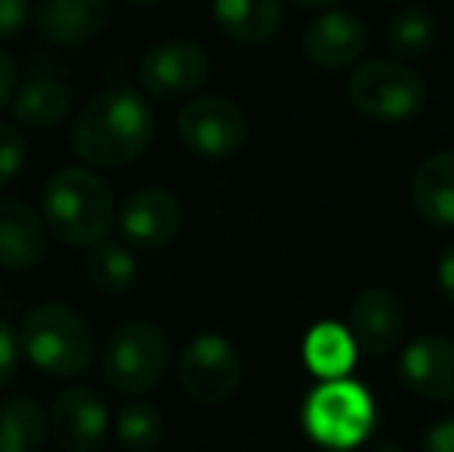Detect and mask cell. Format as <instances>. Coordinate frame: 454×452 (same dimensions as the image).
<instances>
[{
	"instance_id": "6da1fadb",
	"label": "cell",
	"mask_w": 454,
	"mask_h": 452,
	"mask_svg": "<svg viewBox=\"0 0 454 452\" xmlns=\"http://www.w3.org/2000/svg\"><path fill=\"white\" fill-rule=\"evenodd\" d=\"M155 115L137 91L108 87L74 121V149L93 168H124L149 149Z\"/></svg>"
},
{
	"instance_id": "7a4b0ae2",
	"label": "cell",
	"mask_w": 454,
	"mask_h": 452,
	"mask_svg": "<svg viewBox=\"0 0 454 452\" xmlns=\"http://www.w3.org/2000/svg\"><path fill=\"white\" fill-rule=\"evenodd\" d=\"M43 220L66 245H99L114 226L112 189L93 170L62 168L43 186Z\"/></svg>"
},
{
	"instance_id": "3957f363",
	"label": "cell",
	"mask_w": 454,
	"mask_h": 452,
	"mask_svg": "<svg viewBox=\"0 0 454 452\" xmlns=\"http://www.w3.org/2000/svg\"><path fill=\"white\" fill-rule=\"evenodd\" d=\"M19 344L41 372L59 375V378L87 372L96 356L90 322L66 304H43L31 310L22 322Z\"/></svg>"
},
{
	"instance_id": "277c9868",
	"label": "cell",
	"mask_w": 454,
	"mask_h": 452,
	"mask_svg": "<svg viewBox=\"0 0 454 452\" xmlns=\"http://www.w3.org/2000/svg\"><path fill=\"white\" fill-rule=\"evenodd\" d=\"M168 338L152 322H127L114 329L102 347V375L118 393H145L168 369Z\"/></svg>"
},
{
	"instance_id": "5b68a950",
	"label": "cell",
	"mask_w": 454,
	"mask_h": 452,
	"mask_svg": "<svg viewBox=\"0 0 454 452\" xmlns=\"http://www.w3.org/2000/svg\"><path fill=\"white\" fill-rule=\"evenodd\" d=\"M427 99L424 81L402 62L368 59L349 78V103L371 121H405Z\"/></svg>"
},
{
	"instance_id": "8992f818",
	"label": "cell",
	"mask_w": 454,
	"mask_h": 452,
	"mask_svg": "<svg viewBox=\"0 0 454 452\" xmlns=\"http://www.w3.org/2000/svg\"><path fill=\"white\" fill-rule=\"evenodd\" d=\"M306 431L322 447H359L374 422L371 397L353 381H328L306 403Z\"/></svg>"
},
{
	"instance_id": "52a82bcc",
	"label": "cell",
	"mask_w": 454,
	"mask_h": 452,
	"mask_svg": "<svg viewBox=\"0 0 454 452\" xmlns=\"http://www.w3.org/2000/svg\"><path fill=\"white\" fill-rule=\"evenodd\" d=\"M180 385L195 403L216 406L235 393L241 381V356L220 335H198L180 353Z\"/></svg>"
},
{
	"instance_id": "ba28073f",
	"label": "cell",
	"mask_w": 454,
	"mask_h": 452,
	"mask_svg": "<svg viewBox=\"0 0 454 452\" xmlns=\"http://www.w3.org/2000/svg\"><path fill=\"white\" fill-rule=\"evenodd\" d=\"M176 131L189 152L204 158H226L245 146V115L223 97H195L180 109Z\"/></svg>"
},
{
	"instance_id": "9c48e42d",
	"label": "cell",
	"mask_w": 454,
	"mask_h": 452,
	"mask_svg": "<svg viewBox=\"0 0 454 452\" xmlns=\"http://www.w3.org/2000/svg\"><path fill=\"white\" fill-rule=\"evenodd\" d=\"M210 78V56L192 41H161L139 62V81L155 99H183Z\"/></svg>"
},
{
	"instance_id": "30bf717a",
	"label": "cell",
	"mask_w": 454,
	"mask_h": 452,
	"mask_svg": "<svg viewBox=\"0 0 454 452\" xmlns=\"http://www.w3.org/2000/svg\"><path fill=\"white\" fill-rule=\"evenodd\" d=\"M50 434L62 452H99L108 440L106 400L93 387H66L50 412Z\"/></svg>"
},
{
	"instance_id": "8fae6325",
	"label": "cell",
	"mask_w": 454,
	"mask_h": 452,
	"mask_svg": "<svg viewBox=\"0 0 454 452\" xmlns=\"http://www.w3.org/2000/svg\"><path fill=\"white\" fill-rule=\"evenodd\" d=\"M118 233L124 235L127 245L143 248V251H158L170 245L183 226V208L174 193L168 189H137L118 211Z\"/></svg>"
},
{
	"instance_id": "7c38bea8",
	"label": "cell",
	"mask_w": 454,
	"mask_h": 452,
	"mask_svg": "<svg viewBox=\"0 0 454 452\" xmlns=\"http://www.w3.org/2000/svg\"><path fill=\"white\" fill-rule=\"evenodd\" d=\"M349 329L353 344L368 356H387L395 350L405 332V310L399 297L387 289H364L349 310Z\"/></svg>"
},
{
	"instance_id": "4fadbf2b",
	"label": "cell",
	"mask_w": 454,
	"mask_h": 452,
	"mask_svg": "<svg viewBox=\"0 0 454 452\" xmlns=\"http://www.w3.org/2000/svg\"><path fill=\"white\" fill-rule=\"evenodd\" d=\"M368 44V28L356 12H325L303 31V53L325 72L353 66Z\"/></svg>"
},
{
	"instance_id": "5bb4252c",
	"label": "cell",
	"mask_w": 454,
	"mask_h": 452,
	"mask_svg": "<svg viewBox=\"0 0 454 452\" xmlns=\"http://www.w3.org/2000/svg\"><path fill=\"white\" fill-rule=\"evenodd\" d=\"M402 378L418 397L454 400V341L442 335H424L402 353Z\"/></svg>"
},
{
	"instance_id": "9a60e30c",
	"label": "cell",
	"mask_w": 454,
	"mask_h": 452,
	"mask_svg": "<svg viewBox=\"0 0 454 452\" xmlns=\"http://www.w3.org/2000/svg\"><path fill=\"white\" fill-rule=\"evenodd\" d=\"M108 12V0H37L35 25L50 44L74 47L93 41L106 28Z\"/></svg>"
},
{
	"instance_id": "2e32d148",
	"label": "cell",
	"mask_w": 454,
	"mask_h": 452,
	"mask_svg": "<svg viewBox=\"0 0 454 452\" xmlns=\"http://www.w3.org/2000/svg\"><path fill=\"white\" fill-rule=\"evenodd\" d=\"M47 254V226L28 205L16 199H0V266L31 270Z\"/></svg>"
},
{
	"instance_id": "e0dca14e",
	"label": "cell",
	"mask_w": 454,
	"mask_h": 452,
	"mask_svg": "<svg viewBox=\"0 0 454 452\" xmlns=\"http://www.w3.org/2000/svg\"><path fill=\"white\" fill-rule=\"evenodd\" d=\"M411 205L427 224L454 226V149L433 152L414 168Z\"/></svg>"
},
{
	"instance_id": "ac0fdd59",
	"label": "cell",
	"mask_w": 454,
	"mask_h": 452,
	"mask_svg": "<svg viewBox=\"0 0 454 452\" xmlns=\"http://www.w3.org/2000/svg\"><path fill=\"white\" fill-rule=\"evenodd\" d=\"M281 0H214V19L229 41L241 47L266 44L281 25Z\"/></svg>"
},
{
	"instance_id": "d6986e66",
	"label": "cell",
	"mask_w": 454,
	"mask_h": 452,
	"mask_svg": "<svg viewBox=\"0 0 454 452\" xmlns=\"http://www.w3.org/2000/svg\"><path fill=\"white\" fill-rule=\"evenodd\" d=\"M50 416L35 397H10L0 403V452H43Z\"/></svg>"
},
{
	"instance_id": "ffe728a7",
	"label": "cell",
	"mask_w": 454,
	"mask_h": 452,
	"mask_svg": "<svg viewBox=\"0 0 454 452\" xmlns=\"http://www.w3.org/2000/svg\"><path fill=\"white\" fill-rule=\"evenodd\" d=\"M68 91L53 78H35L25 87H19V93L12 97V118L25 127H56L68 115Z\"/></svg>"
},
{
	"instance_id": "44dd1931",
	"label": "cell",
	"mask_w": 454,
	"mask_h": 452,
	"mask_svg": "<svg viewBox=\"0 0 454 452\" xmlns=\"http://www.w3.org/2000/svg\"><path fill=\"white\" fill-rule=\"evenodd\" d=\"M436 16L427 6H408L395 12L393 22L387 25V47L395 59L418 62L427 59L430 50L436 47Z\"/></svg>"
},
{
	"instance_id": "7402d4cb",
	"label": "cell",
	"mask_w": 454,
	"mask_h": 452,
	"mask_svg": "<svg viewBox=\"0 0 454 452\" xmlns=\"http://www.w3.org/2000/svg\"><path fill=\"white\" fill-rule=\"evenodd\" d=\"M303 353L306 366L316 375H322L328 381H340L356 362V344L347 329L334 326V322H322V326H316L309 332Z\"/></svg>"
},
{
	"instance_id": "603a6c76",
	"label": "cell",
	"mask_w": 454,
	"mask_h": 452,
	"mask_svg": "<svg viewBox=\"0 0 454 452\" xmlns=\"http://www.w3.org/2000/svg\"><path fill=\"white\" fill-rule=\"evenodd\" d=\"M87 276H90L93 289L108 297L127 295L137 282V260L124 245L106 239L90 248L87 254Z\"/></svg>"
},
{
	"instance_id": "cb8c5ba5",
	"label": "cell",
	"mask_w": 454,
	"mask_h": 452,
	"mask_svg": "<svg viewBox=\"0 0 454 452\" xmlns=\"http://www.w3.org/2000/svg\"><path fill=\"white\" fill-rule=\"evenodd\" d=\"M118 440L127 452H155L164 440V418L158 406L133 400L118 412Z\"/></svg>"
},
{
	"instance_id": "d4e9b609",
	"label": "cell",
	"mask_w": 454,
	"mask_h": 452,
	"mask_svg": "<svg viewBox=\"0 0 454 452\" xmlns=\"http://www.w3.org/2000/svg\"><path fill=\"white\" fill-rule=\"evenodd\" d=\"M25 155H28V149H25L22 131L12 124H0V189L16 180V174L25 164Z\"/></svg>"
},
{
	"instance_id": "484cf974",
	"label": "cell",
	"mask_w": 454,
	"mask_h": 452,
	"mask_svg": "<svg viewBox=\"0 0 454 452\" xmlns=\"http://www.w3.org/2000/svg\"><path fill=\"white\" fill-rule=\"evenodd\" d=\"M19 366V341L6 322H0V387L16 375Z\"/></svg>"
},
{
	"instance_id": "4316f807",
	"label": "cell",
	"mask_w": 454,
	"mask_h": 452,
	"mask_svg": "<svg viewBox=\"0 0 454 452\" xmlns=\"http://www.w3.org/2000/svg\"><path fill=\"white\" fill-rule=\"evenodd\" d=\"M31 0H0V37L16 35L28 19Z\"/></svg>"
},
{
	"instance_id": "83f0119b",
	"label": "cell",
	"mask_w": 454,
	"mask_h": 452,
	"mask_svg": "<svg viewBox=\"0 0 454 452\" xmlns=\"http://www.w3.org/2000/svg\"><path fill=\"white\" fill-rule=\"evenodd\" d=\"M424 452H454V418H442L427 431Z\"/></svg>"
},
{
	"instance_id": "f1b7e54d",
	"label": "cell",
	"mask_w": 454,
	"mask_h": 452,
	"mask_svg": "<svg viewBox=\"0 0 454 452\" xmlns=\"http://www.w3.org/2000/svg\"><path fill=\"white\" fill-rule=\"evenodd\" d=\"M436 279H439V289H442L445 301L454 307V242L439 254V266H436Z\"/></svg>"
},
{
	"instance_id": "f546056e",
	"label": "cell",
	"mask_w": 454,
	"mask_h": 452,
	"mask_svg": "<svg viewBox=\"0 0 454 452\" xmlns=\"http://www.w3.org/2000/svg\"><path fill=\"white\" fill-rule=\"evenodd\" d=\"M12 87H16V62L6 50H0V109L12 99Z\"/></svg>"
},
{
	"instance_id": "4dcf8cb0",
	"label": "cell",
	"mask_w": 454,
	"mask_h": 452,
	"mask_svg": "<svg viewBox=\"0 0 454 452\" xmlns=\"http://www.w3.org/2000/svg\"><path fill=\"white\" fill-rule=\"evenodd\" d=\"M297 6H303V10H328V6L340 4V0H294Z\"/></svg>"
},
{
	"instance_id": "1f68e13d",
	"label": "cell",
	"mask_w": 454,
	"mask_h": 452,
	"mask_svg": "<svg viewBox=\"0 0 454 452\" xmlns=\"http://www.w3.org/2000/svg\"><path fill=\"white\" fill-rule=\"evenodd\" d=\"M359 452H405L399 447V443H371V447H364V449H359Z\"/></svg>"
},
{
	"instance_id": "d6a6232c",
	"label": "cell",
	"mask_w": 454,
	"mask_h": 452,
	"mask_svg": "<svg viewBox=\"0 0 454 452\" xmlns=\"http://www.w3.org/2000/svg\"><path fill=\"white\" fill-rule=\"evenodd\" d=\"M124 4H133V6H152V4H158V0H124Z\"/></svg>"
},
{
	"instance_id": "836d02e7",
	"label": "cell",
	"mask_w": 454,
	"mask_h": 452,
	"mask_svg": "<svg viewBox=\"0 0 454 452\" xmlns=\"http://www.w3.org/2000/svg\"><path fill=\"white\" fill-rule=\"evenodd\" d=\"M0 291H4V289H0Z\"/></svg>"
}]
</instances>
